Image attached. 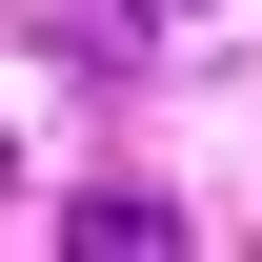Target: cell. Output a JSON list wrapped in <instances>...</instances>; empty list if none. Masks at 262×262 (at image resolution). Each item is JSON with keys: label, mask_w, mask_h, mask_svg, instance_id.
<instances>
[{"label": "cell", "mask_w": 262, "mask_h": 262, "mask_svg": "<svg viewBox=\"0 0 262 262\" xmlns=\"http://www.w3.org/2000/svg\"><path fill=\"white\" fill-rule=\"evenodd\" d=\"M61 242H81V262H162L182 222H162V182H101V202H81V222H61Z\"/></svg>", "instance_id": "1"}, {"label": "cell", "mask_w": 262, "mask_h": 262, "mask_svg": "<svg viewBox=\"0 0 262 262\" xmlns=\"http://www.w3.org/2000/svg\"><path fill=\"white\" fill-rule=\"evenodd\" d=\"M0 182H20V141H0Z\"/></svg>", "instance_id": "2"}, {"label": "cell", "mask_w": 262, "mask_h": 262, "mask_svg": "<svg viewBox=\"0 0 262 262\" xmlns=\"http://www.w3.org/2000/svg\"><path fill=\"white\" fill-rule=\"evenodd\" d=\"M121 20H141V0H121Z\"/></svg>", "instance_id": "3"}]
</instances>
